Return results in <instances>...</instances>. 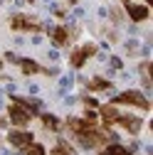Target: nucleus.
<instances>
[{
    "label": "nucleus",
    "mask_w": 153,
    "mask_h": 155,
    "mask_svg": "<svg viewBox=\"0 0 153 155\" xmlns=\"http://www.w3.org/2000/svg\"><path fill=\"white\" fill-rule=\"evenodd\" d=\"M111 104H114V106H133V108H141V111H148V108H151L148 99H146L141 91H124V94H119Z\"/></svg>",
    "instance_id": "nucleus-1"
},
{
    "label": "nucleus",
    "mask_w": 153,
    "mask_h": 155,
    "mask_svg": "<svg viewBox=\"0 0 153 155\" xmlns=\"http://www.w3.org/2000/svg\"><path fill=\"white\" fill-rule=\"evenodd\" d=\"M10 27L17 30V32H40V22L35 20V17L30 15H12V20H10Z\"/></svg>",
    "instance_id": "nucleus-2"
},
{
    "label": "nucleus",
    "mask_w": 153,
    "mask_h": 155,
    "mask_svg": "<svg viewBox=\"0 0 153 155\" xmlns=\"http://www.w3.org/2000/svg\"><path fill=\"white\" fill-rule=\"evenodd\" d=\"M94 54H97V47H94V45H82V47H76V49L72 52L69 64H72L74 69H82L84 62L89 59V57H94Z\"/></svg>",
    "instance_id": "nucleus-3"
},
{
    "label": "nucleus",
    "mask_w": 153,
    "mask_h": 155,
    "mask_svg": "<svg viewBox=\"0 0 153 155\" xmlns=\"http://www.w3.org/2000/svg\"><path fill=\"white\" fill-rule=\"evenodd\" d=\"M8 116H10V123H15L17 128L27 126V123H30V118H32V113H30V111H25L20 104H10V106H8Z\"/></svg>",
    "instance_id": "nucleus-4"
},
{
    "label": "nucleus",
    "mask_w": 153,
    "mask_h": 155,
    "mask_svg": "<svg viewBox=\"0 0 153 155\" xmlns=\"http://www.w3.org/2000/svg\"><path fill=\"white\" fill-rule=\"evenodd\" d=\"M8 143L12 148H17V150H25L30 143H35V138H32L30 130H10L8 133Z\"/></svg>",
    "instance_id": "nucleus-5"
},
{
    "label": "nucleus",
    "mask_w": 153,
    "mask_h": 155,
    "mask_svg": "<svg viewBox=\"0 0 153 155\" xmlns=\"http://www.w3.org/2000/svg\"><path fill=\"white\" fill-rule=\"evenodd\" d=\"M116 123L124 128V130H128L131 135H136L141 128H143V121L138 118V116H124V113H119V118H116Z\"/></svg>",
    "instance_id": "nucleus-6"
},
{
    "label": "nucleus",
    "mask_w": 153,
    "mask_h": 155,
    "mask_svg": "<svg viewBox=\"0 0 153 155\" xmlns=\"http://www.w3.org/2000/svg\"><path fill=\"white\" fill-rule=\"evenodd\" d=\"M49 35H52V42H54L57 47H64V45H69V37H72L69 27H64V25H57L54 30H49Z\"/></svg>",
    "instance_id": "nucleus-7"
},
{
    "label": "nucleus",
    "mask_w": 153,
    "mask_h": 155,
    "mask_svg": "<svg viewBox=\"0 0 153 155\" xmlns=\"http://www.w3.org/2000/svg\"><path fill=\"white\" fill-rule=\"evenodd\" d=\"M126 12H128V17H131L133 22L148 20V8H146V5H133V3H128V5H126Z\"/></svg>",
    "instance_id": "nucleus-8"
},
{
    "label": "nucleus",
    "mask_w": 153,
    "mask_h": 155,
    "mask_svg": "<svg viewBox=\"0 0 153 155\" xmlns=\"http://www.w3.org/2000/svg\"><path fill=\"white\" fill-rule=\"evenodd\" d=\"M99 113H101V118H104V126H114L119 118V108L114 106V104H106V106H99Z\"/></svg>",
    "instance_id": "nucleus-9"
},
{
    "label": "nucleus",
    "mask_w": 153,
    "mask_h": 155,
    "mask_svg": "<svg viewBox=\"0 0 153 155\" xmlns=\"http://www.w3.org/2000/svg\"><path fill=\"white\" fill-rule=\"evenodd\" d=\"M17 64H20L22 74H40V71H45V74H52L49 69H42L40 64L35 62V59H17Z\"/></svg>",
    "instance_id": "nucleus-10"
},
{
    "label": "nucleus",
    "mask_w": 153,
    "mask_h": 155,
    "mask_svg": "<svg viewBox=\"0 0 153 155\" xmlns=\"http://www.w3.org/2000/svg\"><path fill=\"white\" fill-rule=\"evenodd\" d=\"M12 104H20V106H22L25 111H30L32 116H35V113H40V101H30V99H20V96H15Z\"/></svg>",
    "instance_id": "nucleus-11"
},
{
    "label": "nucleus",
    "mask_w": 153,
    "mask_h": 155,
    "mask_svg": "<svg viewBox=\"0 0 153 155\" xmlns=\"http://www.w3.org/2000/svg\"><path fill=\"white\" fill-rule=\"evenodd\" d=\"M99 155H133L128 148H124V145H119V143H111V145H106Z\"/></svg>",
    "instance_id": "nucleus-12"
},
{
    "label": "nucleus",
    "mask_w": 153,
    "mask_h": 155,
    "mask_svg": "<svg viewBox=\"0 0 153 155\" xmlns=\"http://www.w3.org/2000/svg\"><path fill=\"white\" fill-rule=\"evenodd\" d=\"M49 155H76V153H74V148H72L67 140H59V143L52 148V153H49Z\"/></svg>",
    "instance_id": "nucleus-13"
},
{
    "label": "nucleus",
    "mask_w": 153,
    "mask_h": 155,
    "mask_svg": "<svg viewBox=\"0 0 153 155\" xmlns=\"http://www.w3.org/2000/svg\"><path fill=\"white\" fill-rule=\"evenodd\" d=\"M42 123H45L47 130H59V128H62L59 118H57V116H52V113H42Z\"/></svg>",
    "instance_id": "nucleus-14"
},
{
    "label": "nucleus",
    "mask_w": 153,
    "mask_h": 155,
    "mask_svg": "<svg viewBox=\"0 0 153 155\" xmlns=\"http://www.w3.org/2000/svg\"><path fill=\"white\" fill-rule=\"evenodd\" d=\"M89 89H91V91H109V89H111V81L101 79V76H94V79L89 81Z\"/></svg>",
    "instance_id": "nucleus-15"
},
{
    "label": "nucleus",
    "mask_w": 153,
    "mask_h": 155,
    "mask_svg": "<svg viewBox=\"0 0 153 155\" xmlns=\"http://www.w3.org/2000/svg\"><path fill=\"white\" fill-rule=\"evenodd\" d=\"M25 153H27V155H47V153H45V148H42L40 143H30V145L25 148Z\"/></svg>",
    "instance_id": "nucleus-16"
},
{
    "label": "nucleus",
    "mask_w": 153,
    "mask_h": 155,
    "mask_svg": "<svg viewBox=\"0 0 153 155\" xmlns=\"http://www.w3.org/2000/svg\"><path fill=\"white\" fill-rule=\"evenodd\" d=\"M84 104H87L89 108H97V106H99V104H97V101H94V99H84Z\"/></svg>",
    "instance_id": "nucleus-17"
},
{
    "label": "nucleus",
    "mask_w": 153,
    "mask_h": 155,
    "mask_svg": "<svg viewBox=\"0 0 153 155\" xmlns=\"http://www.w3.org/2000/svg\"><path fill=\"white\" fill-rule=\"evenodd\" d=\"M5 126H8V123H5V118H0V128H5Z\"/></svg>",
    "instance_id": "nucleus-18"
},
{
    "label": "nucleus",
    "mask_w": 153,
    "mask_h": 155,
    "mask_svg": "<svg viewBox=\"0 0 153 155\" xmlns=\"http://www.w3.org/2000/svg\"><path fill=\"white\" fill-rule=\"evenodd\" d=\"M121 3H124V5H128V3H131V0H121Z\"/></svg>",
    "instance_id": "nucleus-19"
},
{
    "label": "nucleus",
    "mask_w": 153,
    "mask_h": 155,
    "mask_svg": "<svg viewBox=\"0 0 153 155\" xmlns=\"http://www.w3.org/2000/svg\"><path fill=\"white\" fill-rule=\"evenodd\" d=\"M151 3H153V0H146V8H148V5H151Z\"/></svg>",
    "instance_id": "nucleus-20"
},
{
    "label": "nucleus",
    "mask_w": 153,
    "mask_h": 155,
    "mask_svg": "<svg viewBox=\"0 0 153 155\" xmlns=\"http://www.w3.org/2000/svg\"><path fill=\"white\" fill-rule=\"evenodd\" d=\"M0 69H3V62H0Z\"/></svg>",
    "instance_id": "nucleus-21"
}]
</instances>
